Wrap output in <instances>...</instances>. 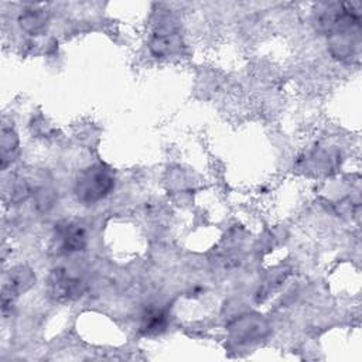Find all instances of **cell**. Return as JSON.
<instances>
[{
	"label": "cell",
	"mask_w": 362,
	"mask_h": 362,
	"mask_svg": "<svg viewBox=\"0 0 362 362\" xmlns=\"http://www.w3.org/2000/svg\"><path fill=\"white\" fill-rule=\"evenodd\" d=\"M181 47V37L173 21H161L150 40V49L156 57H167L174 54Z\"/></svg>",
	"instance_id": "obj_3"
},
{
	"label": "cell",
	"mask_w": 362,
	"mask_h": 362,
	"mask_svg": "<svg viewBox=\"0 0 362 362\" xmlns=\"http://www.w3.org/2000/svg\"><path fill=\"white\" fill-rule=\"evenodd\" d=\"M57 238L59 240V247L65 253L79 252L86 246L88 235L83 225L78 222H65L57 226Z\"/></svg>",
	"instance_id": "obj_4"
},
{
	"label": "cell",
	"mask_w": 362,
	"mask_h": 362,
	"mask_svg": "<svg viewBox=\"0 0 362 362\" xmlns=\"http://www.w3.org/2000/svg\"><path fill=\"white\" fill-rule=\"evenodd\" d=\"M115 188V175L103 164H93L83 168L75 180L74 192L82 204H95L107 197Z\"/></svg>",
	"instance_id": "obj_1"
},
{
	"label": "cell",
	"mask_w": 362,
	"mask_h": 362,
	"mask_svg": "<svg viewBox=\"0 0 362 362\" xmlns=\"http://www.w3.org/2000/svg\"><path fill=\"white\" fill-rule=\"evenodd\" d=\"M18 139L11 129H3L1 132V167L4 168L10 161L13 153L17 150Z\"/></svg>",
	"instance_id": "obj_7"
},
{
	"label": "cell",
	"mask_w": 362,
	"mask_h": 362,
	"mask_svg": "<svg viewBox=\"0 0 362 362\" xmlns=\"http://www.w3.org/2000/svg\"><path fill=\"white\" fill-rule=\"evenodd\" d=\"M48 291L57 301H71L83 294L85 283L68 269L57 267L48 279Z\"/></svg>",
	"instance_id": "obj_2"
},
{
	"label": "cell",
	"mask_w": 362,
	"mask_h": 362,
	"mask_svg": "<svg viewBox=\"0 0 362 362\" xmlns=\"http://www.w3.org/2000/svg\"><path fill=\"white\" fill-rule=\"evenodd\" d=\"M167 327V314L161 308H147L140 320V331L144 335H157Z\"/></svg>",
	"instance_id": "obj_5"
},
{
	"label": "cell",
	"mask_w": 362,
	"mask_h": 362,
	"mask_svg": "<svg viewBox=\"0 0 362 362\" xmlns=\"http://www.w3.org/2000/svg\"><path fill=\"white\" fill-rule=\"evenodd\" d=\"M18 21L24 31L33 35H40L47 30L48 16L44 10H27L20 16Z\"/></svg>",
	"instance_id": "obj_6"
}]
</instances>
